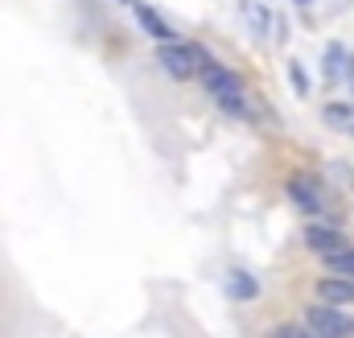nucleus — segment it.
I'll return each instance as SVG.
<instances>
[{
  "mask_svg": "<svg viewBox=\"0 0 354 338\" xmlns=\"http://www.w3.org/2000/svg\"><path fill=\"white\" fill-rule=\"evenodd\" d=\"M202 79H206V87H210V95H214V99H227V95H243V91H239V79H235L231 71L214 66V62L202 71Z\"/></svg>",
  "mask_w": 354,
  "mask_h": 338,
  "instance_id": "423d86ee",
  "label": "nucleus"
},
{
  "mask_svg": "<svg viewBox=\"0 0 354 338\" xmlns=\"http://www.w3.org/2000/svg\"><path fill=\"white\" fill-rule=\"evenodd\" d=\"M317 297H322L326 305H351L354 301V281L351 276H326V281H317Z\"/></svg>",
  "mask_w": 354,
  "mask_h": 338,
  "instance_id": "39448f33",
  "label": "nucleus"
},
{
  "mask_svg": "<svg viewBox=\"0 0 354 338\" xmlns=\"http://www.w3.org/2000/svg\"><path fill=\"white\" fill-rule=\"evenodd\" d=\"M305 326L313 338H354V314H342V305H309Z\"/></svg>",
  "mask_w": 354,
  "mask_h": 338,
  "instance_id": "f257e3e1",
  "label": "nucleus"
},
{
  "mask_svg": "<svg viewBox=\"0 0 354 338\" xmlns=\"http://www.w3.org/2000/svg\"><path fill=\"white\" fill-rule=\"evenodd\" d=\"M157 58H161V66H165L174 79H194V75H202V71L210 66V58H206V50H202V46H181V42L161 46V50H157Z\"/></svg>",
  "mask_w": 354,
  "mask_h": 338,
  "instance_id": "f03ea898",
  "label": "nucleus"
},
{
  "mask_svg": "<svg viewBox=\"0 0 354 338\" xmlns=\"http://www.w3.org/2000/svg\"><path fill=\"white\" fill-rule=\"evenodd\" d=\"M272 338H313V335H309V326H276Z\"/></svg>",
  "mask_w": 354,
  "mask_h": 338,
  "instance_id": "ddd939ff",
  "label": "nucleus"
},
{
  "mask_svg": "<svg viewBox=\"0 0 354 338\" xmlns=\"http://www.w3.org/2000/svg\"><path fill=\"white\" fill-rule=\"evenodd\" d=\"M326 268H334V276H351V281H354V248L326 256Z\"/></svg>",
  "mask_w": 354,
  "mask_h": 338,
  "instance_id": "9d476101",
  "label": "nucleus"
},
{
  "mask_svg": "<svg viewBox=\"0 0 354 338\" xmlns=\"http://www.w3.org/2000/svg\"><path fill=\"white\" fill-rule=\"evenodd\" d=\"M297 4H301V8H309V0H297Z\"/></svg>",
  "mask_w": 354,
  "mask_h": 338,
  "instance_id": "4468645a",
  "label": "nucleus"
},
{
  "mask_svg": "<svg viewBox=\"0 0 354 338\" xmlns=\"http://www.w3.org/2000/svg\"><path fill=\"white\" fill-rule=\"evenodd\" d=\"M227 293H231L235 301H252V297L260 293V285H256L248 272H239V268H235V272H227Z\"/></svg>",
  "mask_w": 354,
  "mask_h": 338,
  "instance_id": "6e6552de",
  "label": "nucleus"
},
{
  "mask_svg": "<svg viewBox=\"0 0 354 338\" xmlns=\"http://www.w3.org/2000/svg\"><path fill=\"white\" fill-rule=\"evenodd\" d=\"M288 83L297 95H309V79H305V66L301 62H288Z\"/></svg>",
  "mask_w": 354,
  "mask_h": 338,
  "instance_id": "f8f14e48",
  "label": "nucleus"
},
{
  "mask_svg": "<svg viewBox=\"0 0 354 338\" xmlns=\"http://www.w3.org/2000/svg\"><path fill=\"white\" fill-rule=\"evenodd\" d=\"M288 198H292L305 215H322V211H326V190H322L313 177H292V181H288Z\"/></svg>",
  "mask_w": 354,
  "mask_h": 338,
  "instance_id": "7ed1b4c3",
  "label": "nucleus"
},
{
  "mask_svg": "<svg viewBox=\"0 0 354 338\" xmlns=\"http://www.w3.org/2000/svg\"><path fill=\"white\" fill-rule=\"evenodd\" d=\"M346 62H351V54H346L342 46H330V50H326V79L338 83V79L346 75Z\"/></svg>",
  "mask_w": 354,
  "mask_h": 338,
  "instance_id": "1a4fd4ad",
  "label": "nucleus"
},
{
  "mask_svg": "<svg viewBox=\"0 0 354 338\" xmlns=\"http://www.w3.org/2000/svg\"><path fill=\"white\" fill-rule=\"evenodd\" d=\"M305 244H309L313 252H322V256L346 252V235H342V231H334V227H322V223L305 227Z\"/></svg>",
  "mask_w": 354,
  "mask_h": 338,
  "instance_id": "20e7f679",
  "label": "nucleus"
},
{
  "mask_svg": "<svg viewBox=\"0 0 354 338\" xmlns=\"http://www.w3.org/2000/svg\"><path fill=\"white\" fill-rule=\"evenodd\" d=\"M136 17H140V25L149 29V37H153L157 46H174L177 33L165 25V21H161V17H157V12H153V8H149V4H136Z\"/></svg>",
  "mask_w": 354,
  "mask_h": 338,
  "instance_id": "0eeeda50",
  "label": "nucleus"
},
{
  "mask_svg": "<svg viewBox=\"0 0 354 338\" xmlns=\"http://www.w3.org/2000/svg\"><path fill=\"white\" fill-rule=\"evenodd\" d=\"M326 120H330V124H351L354 107L351 103H330V107H326Z\"/></svg>",
  "mask_w": 354,
  "mask_h": 338,
  "instance_id": "9b49d317",
  "label": "nucleus"
}]
</instances>
